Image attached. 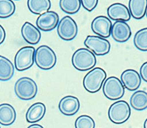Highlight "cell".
Segmentation results:
<instances>
[{
  "label": "cell",
  "mask_w": 147,
  "mask_h": 128,
  "mask_svg": "<svg viewBox=\"0 0 147 128\" xmlns=\"http://www.w3.org/2000/svg\"><path fill=\"white\" fill-rule=\"evenodd\" d=\"M16 95L22 100L33 99L38 92V86L35 81L28 77L19 78L14 87Z\"/></svg>",
  "instance_id": "277c9868"
},
{
  "label": "cell",
  "mask_w": 147,
  "mask_h": 128,
  "mask_svg": "<svg viewBox=\"0 0 147 128\" xmlns=\"http://www.w3.org/2000/svg\"><path fill=\"white\" fill-rule=\"evenodd\" d=\"M131 115V108L125 100H119L110 105L108 117L113 123L121 125L127 121Z\"/></svg>",
  "instance_id": "5b68a950"
},
{
  "label": "cell",
  "mask_w": 147,
  "mask_h": 128,
  "mask_svg": "<svg viewBox=\"0 0 147 128\" xmlns=\"http://www.w3.org/2000/svg\"><path fill=\"white\" fill-rule=\"evenodd\" d=\"M121 81L124 88L131 91H136L141 84V78L138 72L133 69H127L121 75Z\"/></svg>",
  "instance_id": "4fadbf2b"
},
{
  "label": "cell",
  "mask_w": 147,
  "mask_h": 128,
  "mask_svg": "<svg viewBox=\"0 0 147 128\" xmlns=\"http://www.w3.org/2000/svg\"><path fill=\"white\" fill-rule=\"evenodd\" d=\"M16 5L12 0H0V18H7L13 15Z\"/></svg>",
  "instance_id": "d4e9b609"
},
{
  "label": "cell",
  "mask_w": 147,
  "mask_h": 128,
  "mask_svg": "<svg viewBox=\"0 0 147 128\" xmlns=\"http://www.w3.org/2000/svg\"><path fill=\"white\" fill-rule=\"evenodd\" d=\"M72 65L79 71H87L92 70L96 64V57L88 48L77 49L72 55Z\"/></svg>",
  "instance_id": "6da1fadb"
},
{
  "label": "cell",
  "mask_w": 147,
  "mask_h": 128,
  "mask_svg": "<svg viewBox=\"0 0 147 128\" xmlns=\"http://www.w3.org/2000/svg\"><path fill=\"white\" fill-rule=\"evenodd\" d=\"M23 39L30 45H36L40 42L41 33L40 30L30 22H25L21 29Z\"/></svg>",
  "instance_id": "2e32d148"
},
{
  "label": "cell",
  "mask_w": 147,
  "mask_h": 128,
  "mask_svg": "<svg viewBox=\"0 0 147 128\" xmlns=\"http://www.w3.org/2000/svg\"><path fill=\"white\" fill-rule=\"evenodd\" d=\"M60 113L65 116H74L79 111L80 103L77 97L71 95L65 96L60 100L58 105Z\"/></svg>",
  "instance_id": "5bb4252c"
},
{
  "label": "cell",
  "mask_w": 147,
  "mask_h": 128,
  "mask_svg": "<svg viewBox=\"0 0 147 128\" xmlns=\"http://www.w3.org/2000/svg\"><path fill=\"white\" fill-rule=\"evenodd\" d=\"M0 128H1V127H0Z\"/></svg>",
  "instance_id": "d6a6232c"
},
{
  "label": "cell",
  "mask_w": 147,
  "mask_h": 128,
  "mask_svg": "<svg viewBox=\"0 0 147 128\" xmlns=\"http://www.w3.org/2000/svg\"><path fill=\"white\" fill-rule=\"evenodd\" d=\"M46 111L47 108L44 103H34L27 110L26 113V119L30 123H36L44 118Z\"/></svg>",
  "instance_id": "e0dca14e"
},
{
  "label": "cell",
  "mask_w": 147,
  "mask_h": 128,
  "mask_svg": "<svg viewBox=\"0 0 147 128\" xmlns=\"http://www.w3.org/2000/svg\"><path fill=\"white\" fill-rule=\"evenodd\" d=\"M130 105L136 111H144L147 108V92L142 90L136 91L130 97Z\"/></svg>",
  "instance_id": "44dd1931"
},
{
  "label": "cell",
  "mask_w": 147,
  "mask_h": 128,
  "mask_svg": "<svg viewBox=\"0 0 147 128\" xmlns=\"http://www.w3.org/2000/svg\"><path fill=\"white\" fill-rule=\"evenodd\" d=\"M144 128H147V119L145 120V121H144Z\"/></svg>",
  "instance_id": "4dcf8cb0"
},
{
  "label": "cell",
  "mask_w": 147,
  "mask_h": 128,
  "mask_svg": "<svg viewBox=\"0 0 147 128\" xmlns=\"http://www.w3.org/2000/svg\"><path fill=\"white\" fill-rule=\"evenodd\" d=\"M109 18L111 20L128 21L130 20L131 15L128 7L121 3H114L110 5L107 10Z\"/></svg>",
  "instance_id": "9a60e30c"
},
{
  "label": "cell",
  "mask_w": 147,
  "mask_h": 128,
  "mask_svg": "<svg viewBox=\"0 0 147 128\" xmlns=\"http://www.w3.org/2000/svg\"><path fill=\"white\" fill-rule=\"evenodd\" d=\"M58 36L62 40L70 41L75 38L78 32V27L76 21L71 16H64L59 21L57 27Z\"/></svg>",
  "instance_id": "ba28073f"
},
{
  "label": "cell",
  "mask_w": 147,
  "mask_h": 128,
  "mask_svg": "<svg viewBox=\"0 0 147 128\" xmlns=\"http://www.w3.org/2000/svg\"><path fill=\"white\" fill-rule=\"evenodd\" d=\"M102 91L104 95L110 100H118L124 95L125 88L121 80L117 77L110 76L107 78L103 85Z\"/></svg>",
  "instance_id": "8992f818"
},
{
  "label": "cell",
  "mask_w": 147,
  "mask_h": 128,
  "mask_svg": "<svg viewBox=\"0 0 147 128\" xmlns=\"http://www.w3.org/2000/svg\"><path fill=\"white\" fill-rule=\"evenodd\" d=\"M16 119V112L13 107L8 103L0 105V125L10 126L14 123Z\"/></svg>",
  "instance_id": "ac0fdd59"
},
{
  "label": "cell",
  "mask_w": 147,
  "mask_h": 128,
  "mask_svg": "<svg viewBox=\"0 0 147 128\" xmlns=\"http://www.w3.org/2000/svg\"><path fill=\"white\" fill-rule=\"evenodd\" d=\"M35 49L32 46H25L17 51L14 59L16 69L18 71L28 70L35 62Z\"/></svg>",
  "instance_id": "52a82bcc"
},
{
  "label": "cell",
  "mask_w": 147,
  "mask_h": 128,
  "mask_svg": "<svg viewBox=\"0 0 147 128\" xmlns=\"http://www.w3.org/2000/svg\"><path fill=\"white\" fill-rule=\"evenodd\" d=\"M134 45L140 51H147V27L138 30L134 36Z\"/></svg>",
  "instance_id": "603a6c76"
},
{
  "label": "cell",
  "mask_w": 147,
  "mask_h": 128,
  "mask_svg": "<svg viewBox=\"0 0 147 128\" xmlns=\"http://www.w3.org/2000/svg\"><path fill=\"white\" fill-rule=\"evenodd\" d=\"M59 15L55 11L49 10L38 17L36 20L37 28L44 32H49L57 27Z\"/></svg>",
  "instance_id": "30bf717a"
},
{
  "label": "cell",
  "mask_w": 147,
  "mask_h": 128,
  "mask_svg": "<svg viewBox=\"0 0 147 128\" xmlns=\"http://www.w3.org/2000/svg\"><path fill=\"white\" fill-rule=\"evenodd\" d=\"M128 9L131 16L136 20H140L146 13L147 0H130Z\"/></svg>",
  "instance_id": "d6986e66"
},
{
  "label": "cell",
  "mask_w": 147,
  "mask_h": 128,
  "mask_svg": "<svg viewBox=\"0 0 147 128\" xmlns=\"http://www.w3.org/2000/svg\"><path fill=\"white\" fill-rule=\"evenodd\" d=\"M27 128H44V127H42L41 125H38V124H33V125H30Z\"/></svg>",
  "instance_id": "f546056e"
},
{
  "label": "cell",
  "mask_w": 147,
  "mask_h": 128,
  "mask_svg": "<svg viewBox=\"0 0 147 128\" xmlns=\"http://www.w3.org/2000/svg\"><path fill=\"white\" fill-rule=\"evenodd\" d=\"M35 63L41 70H51L57 63L56 53L48 45H40L35 50Z\"/></svg>",
  "instance_id": "3957f363"
},
{
  "label": "cell",
  "mask_w": 147,
  "mask_h": 128,
  "mask_svg": "<svg viewBox=\"0 0 147 128\" xmlns=\"http://www.w3.org/2000/svg\"><path fill=\"white\" fill-rule=\"evenodd\" d=\"M140 76L143 81L147 83V62H144L140 67Z\"/></svg>",
  "instance_id": "83f0119b"
},
{
  "label": "cell",
  "mask_w": 147,
  "mask_h": 128,
  "mask_svg": "<svg viewBox=\"0 0 147 128\" xmlns=\"http://www.w3.org/2000/svg\"><path fill=\"white\" fill-rule=\"evenodd\" d=\"M5 36H6V34H5V29L0 24V45L5 41Z\"/></svg>",
  "instance_id": "f1b7e54d"
},
{
  "label": "cell",
  "mask_w": 147,
  "mask_h": 128,
  "mask_svg": "<svg viewBox=\"0 0 147 128\" xmlns=\"http://www.w3.org/2000/svg\"><path fill=\"white\" fill-rule=\"evenodd\" d=\"M146 18H147V10H146Z\"/></svg>",
  "instance_id": "1f68e13d"
},
{
  "label": "cell",
  "mask_w": 147,
  "mask_h": 128,
  "mask_svg": "<svg viewBox=\"0 0 147 128\" xmlns=\"http://www.w3.org/2000/svg\"><path fill=\"white\" fill-rule=\"evenodd\" d=\"M84 45L96 56H104L107 54L111 48L110 42L107 39L97 35H88L84 41Z\"/></svg>",
  "instance_id": "9c48e42d"
},
{
  "label": "cell",
  "mask_w": 147,
  "mask_h": 128,
  "mask_svg": "<svg viewBox=\"0 0 147 128\" xmlns=\"http://www.w3.org/2000/svg\"><path fill=\"white\" fill-rule=\"evenodd\" d=\"M110 35L118 43H125L132 35L131 28L128 23L123 21L114 22L111 28Z\"/></svg>",
  "instance_id": "7c38bea8"
},
{
  "label": "cell",
  "mask_w": 147,
  "mask_h": 128,
  "mask_svg": "<svg viewBox=\"0 0 147 128\" xmlns=\"http://www.w3.org/2000/svg\"><path fill=\"white\" fill-rule=\"evenodd\" d=\"M107 78V73L101 67H94L85 75L83 87L90 93L98 92L102 87Z\"/></svg>",
  "instance_id": "7a4b0ae2"
},
{
  "label": "cell",
  "mask_w": 147,
  "mask_h": 128,
  "mask_svg": "<svg viewBox=\"0 0 147 128\" xmlns=\"http://www.w3.org/2000/svg\"><path fill=\"white\" fill-rule=\"evenodd\" d=\"M51 2L49 0H28L27 7L32 13L41 15L49 11L51 8Z\"/></svg>",
  "instance_id": "7402d4cb"
},
{
  "label": "cell",
  "mask_w": 147,
  "mask_h": 128,
  "mask_svg": "<svg viewBox=\"0 0 147 128\" xmlns=\"http://www.w3.org/2000/svg\"><path fill=\"white\" fill-rule=\"evenodd\" d=\"M112 25L110 18L105 15H99L92 21L91 29L97 36L106 39L110 36Z\"/></svg>",
  "instance_id": "8fae6325"
},
{
  "label": "cell",
  "mask_w": 147,
  "mask_h": 128,
  "mask_svg": "<svg viewBox=\"0 0 147 128\" xmlns=\"http://www.w3.org/2000/svg\"><path fill=\"white\" fill-rule=\"evenodd\" d=\"M15 67L13 64L7 57L0 56V81H7L14 75Z\"/></svg>",
  "instance_id": "ffe728a7"
},
{
  "label": "cell",
  "mask_w": 147,
  "mask_h": 128,
  "mask_svg": "<svg viewBox=\"0 0 147 128\" xmlns=\"http://www.w3.org/2000/svg\"><path fill=\"white\" fill-rule=\"evenodd\" d=\"M99 1L97 0H82L81 5L82 7L88 12H91L96 7Z\"/></svg>",
  "instance_id": "4316f807"
},
{
  "label": "cell",
  "mask_w": 147,
  "mask_h": 128,
  "mask_svg": "<svg viewBox=\"0 0 147 128\" xmlns=\"http://www.w3.org/2000/svg\"><path fill=\"white\" fill-rule=\"evenodd\" d=\"M80 0H60V9L65 13L75 14L81 7Z\"/></svg>",
  "instance_id": "cb8c5ba5"
},
{
  "label": "cell",
  "mask_w": 147,
  "mask_h": 128,
  "mask_svg": "<svg viewBox=\"0 0 147 128\" xmlns=\"http://www.w3.org/2000/svg\"><path fill=\"white\" fill-rule=\"evenodd\" d=\"M75 128H95V121L88 115H81L74 122Z\"/></svg>",
  "instance_id": "484cf974"
}]
</instances>
